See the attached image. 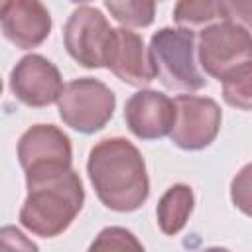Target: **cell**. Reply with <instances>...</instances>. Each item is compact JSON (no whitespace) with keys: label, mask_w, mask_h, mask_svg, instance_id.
Masks as SVG:
<instances>
[{"label":"cell","mask_w":252,"mask_h":252,"mask_svg":"<svg viewBox=\"0 0 252 252\" xmlns=\"http://www.w3.org/2000/svg\"><path fill=\"white\" fill-rule=\"evenodd\" d=\"M89 181L98 201L116 213L138 211L150 195V179L140 150L126 138H104L87 159Z\"/></svg>","instance_id":"obj_1"},{"label":"cell","mask_w":252,"mask_h":252,"mask_svg":"<svg viewBox=\"0 0 252 252\" xmlns=\"http://www.w3.org/2000/svg\"><path fill=\"white\" fill-rule=\"evenodd\" d=\"M85 205L81 177L69 169L57 177L28 185L20 209V222L41 238H55L65 232Z\"/></svg>","instance_id":"obj_2"},{"label":"cell","mask_w":252,"mask_h":252,"mask_svg":"<svg viewBox=\"0 0 252 252\" xmlns=\"http://www.w3.org/2000/svg\"><path fill=\"white\" fill-rule=\"evenodd\" d=\"M150 53L156 65V75L165 89L195 93L207 85L197 59L193 30L159 28L150 39Z\"/></svg>","instance_id":"obj_3"},{"label":"cell","mask_w":252,"mask_h":252,"mask_svg":"<svg viewBox=\"0 0 252 252\" xmlns=\"http://www.w3.org/2000/svg\"><path fill=\"white\" fill-rule=\"evenodd\" d=\"M18 161L26 173V185L57 177L71 169V140L53 124H35L18 140Z\"/></svg>","instance_id":"obj_4"},{"label":"cell","mask_w":252,"mask_h":252,"mask_svg":"<svg viewBox=\"0 0 252 252\" xmlns=\"http://www.w3.org/2000/svg\"><path fill=\"white\" fill-rule=\"evenodd\" d=\"M116 108V94L102 81L81 77L67 83L57 98L59 118L81 134L102 130Z\"/></svg>","instance_id":"obj_5"},{"label":"cell","mask_w":252,"mask_h":252,"mask_svg":"<svg viewBox=\"0 0 252 252\" xmlns=\"http://www.w3.org/2000/svg\"><path fill=\"white\" fill-rule=\"evenodd\" d=\"M116 41V28H110L106 16L91 6L77 8L63 28L67 53L87 69H100L110 63Z\"/></svg>","instance_id":"obj_6"},{"label":"cell","mask_w":252,"mask_h":252,"mask_svg":"<svg viewBox=\"0 0 252 252\" xmlns=\"http://www.w3.org/2000/svg\"><path fill=\"white\" fill-rule=\"evenodd\" d=\"M197 59L207 75L220 81L228 71L252 59V33L230 22L211 24L199 33Z\"/></svg>","instance_id":"obj_7"},{"label":"cell","mask_w":252,"mask_h":252,"mask_svg":"<svg viewBox=\"0 0 252 252\" xmlns=\"http://www.w3.org/2000/svg\"><path fill=\"white\" fill-rule=\"evenodd\" d=\"M173 102L175 122L169 132L171 142L187 152H199L211 146L220 130V106L213 98L197 94H177Z\"/></svg>","instance_id":"obj_8"},{"label":"cell","mask_w":252,"mask_h":252,"mask_svg":"<svg viewBox=\"0 0 252 252\" xmlns=\"http://www.w3.org/2000/svg\"><path fill=\"white\" fill-rule=\"evenodd\" d=\"M63 87L59 69L47 57L37 53L22 57L10 73L12 94L32 108H43L57 102Z\"/></svg>","instance_id":"obj_9"},{"label":"cell","mask_w":252,"mask_h":252,"mask_svg":"<svg viewBox=\"0 0 252 252\" xmlns=\"http://www.w3.org/2000/svg\"><path fill=\"white\" fill-rule=\"evenodd\" d=\"M124 120L138 140L165 138L175 122V102L163 93L140 89L126 100Z\"/></svg>","instance_id":"obj_10"},{"label":"cell","mask_w":252,"mask_h":252,"mask_svg":"<svg viewBox=\"0 0 252 252\" xmlns=\"http://www.w3.org/2000/svg\"><path fill=\"white\" fill-rule=\"evenodd\" d=\"M0 24L4 37L18 49L39 47L51 33V14L41 0H4Z\"/></svg>","instance_id":"obj_11"},{"label":"cell","mask_w":252,"mask_h":252,"mask_svg":"<svg viewBox=\"0 0 252 252\" xmlns=\"http://www.w3.org/2000/svg\"><path fill=\"white\" fill-rule=\"evenodd\" d=\"M108 69L122 83L138 89H144L158 77L150 47L144 45V39L132 32V28L124 26L116 28V41Z\"/></svg>","instance_id":"obj_12"},{"label":"cell","mask_w":252,"mask_h":252,"mask_svg":"<svg viewBox=\"0 0 252 252\" xmlns=\"http://www.w3.org/2000/svg\"><path fill=\"white\" fill-rule=\"evenodd\" d=\"M193 207H195L193 189L185 183L171 185L161 195L156 207V219H158L159 230L167 236L181 232L193 213Z\"/></svg>","instance_id":"obj_13"},{"label":"cell","mask_w":252,"mask_h":252,"mask_svg":"<svg viewBox=\"0 0 252 252\" xmlns=\"http://www.w3.org/2000/svg\"><path fill=\"white\" fill-rule=\"evenodd\" d=\"M222 98L238 110H252V59L228 71L222 79Z\"/></svg>","instance_id":"obj_14"},{"label":"cell","mask_w":252,"mask_h":252,"mask_svg":"<svg viewBox=\"0 0 252 252\" xmlns=\"http://www.w3.org/2000/svg\"><path fill=\"white\" fill-rule=\"evenodd\" d=\"M110 16L124 28H148L156 16V0H104Z\"/></svg>","instance_id":"obj_15"},{"label":"cell","mask_w":252,"mask_h":252,"mask_svg":"<svg viewBox=\"0 0 252 252\" xmlns=\"http://www.w3.org/2000/svg\"><path fill=\"white\" fill-rule=\"evenodd\" d=\"M217 18L215 0H177L173 8V22L179 28L197 30L207 28Z\"/></svg>","instance_id":"obj_16"},{"label":"cell","mask_w":252,"mask_h":252,"mask_svg":"<svg viewBox=\"0 0 252 252\" xmlns=\"http://www.w3.org/2000/svg\"><path fill=\"white\" fill-rule=\"evenodd\" d=\"M142 250V242L126 228L122 226H108L98 232L94 242L91 244V250Z\"/></svg>","instance_id":"obj_17"},{"label":"cell","mask_w":252,"mask_h":252,"mask_svg":"<svg viewBox=\"0 0 252 252\" xmlns=\"http://www.w3.org/2000/svg\"><path fill=\"white\" fill-rule=\"evenodd\" d=\"M230 201L240 213H244L246 217H252V161L242 165L238 173L232 177Z\"/></svg>","instance_id":"obj_18"},{"label":"cell","mask_w":252,"mask_h":252,"mask_svg":"<svg viewBox=\"0 0 252 252\" xmlns=\"http://www.w3.org/2000/svg\"><path fill=\"white\" fill-rule=\"evenodd\" d=\"M215 6L222 22L242 26L252 33V0H215Z\"/></svg>","instance_id":"obj_19"},{"label":"cell","mask_w":252,"mask_h":252,"mask_svg":"<svg viewBox=\"0 0 252 252\" xmlns=\"http://www.w3.org/2000/svg\"><path fill=\"white\" fill-rule=\"evenodd\" d=\"M73 4H87V2H91V0H71Z\"/></svg>","instance_id":"obj_20"}]
</instances>
